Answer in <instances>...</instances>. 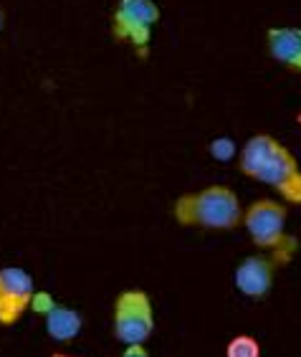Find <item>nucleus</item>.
<instances>
[{
    "mask_svg": "<svg viewBox=\"0 0 301 357\" xmlns=\"http://www.w3.org/2000/svg\"><path fill=\"white\" fill-rule=\"evenodd\" d=\"M296 124L301 127V112H296Z\"/></svg>",
    "mask_w": 301,
    "mask_h": 357,
    "instance_id": "nucleus-15",
    "label": "nucleus"
},
{
    "mask_svg": "<svg viewBox=\"0 0 301 357\" xmlns=\"http://www.w3.org/2000/svg\"><path fill=\"white\" fill-rule=\"evenodd\" d=\"M172 218L185 228L233 231L243 223V206L228 185H208L195 192H183L172 203Z\"/></svg>",
    "mask_w": 301,
    "mask_h": 357,
    "instance_id": "nucleus-2",
    "label": "nucleus"
},
{
    "mask_svg": "<svg viewBox=\"0 0 301 357\" xmlns=\"http://www.w3.org/2000/svg\"><path fill=\"white\" fill-rule=\"evenodd\" d=\"M162 18L155 0H119L111 10V36L114 41L127 43L139 59L150 56L152 28Z\"/></svg>",
    "mask_w": 301,
    "mask_h": 357,
    "instance_id": "nucleus-5",
    "label": "nucleus"
},
{
    "mask_svg": "<svg viewBox=\"0 0 301 357\" xmlns=\"http://www.w3.org/2000/svg\"><path fill=\"white\" fill-rule=\"evenodd\" d=\"M155 304L152 296L139 287L122 289L111 304V332L114 340L124 347L130 344H147L155 335Z\"/></svg>",
    "mask_w": 301,
    "mask_h": 357,
    "instance_id": "nucleus-4",
    "label": "nucleus"
},
{
    "mask_svg": "<svg viewBox=\"0 0 301 357\" xmlns=\"http://www.w3.org/2000/svg\"><path fill=\"white\" fill-rule=\"evenodd\" d=\"M226 357H261V342L254 335H236L228 340Z\"/></svg>",
    "mask_w": 301,
    "mask_h": 357,
    "instance_id": "nucleus-10",
    "label": "nucleus"
},
{
    "mask_svg": "<svg viewBox=\"0 0 301 357\" xmlns=\"http://www.w3.org/2000/svg\"><path fill=\"white\" fill-rule=\"evenodd\" d=\"M266 51L268 56L286 66L288 71L301 74V28L296 26H276L266 31Z\"/></svg>",
    "mask_w": 301,
    "mask_h": 357,
    "instance_id": "nucleus-8",
    "label": "nucleus"
},
{
    "mask_svg": "<svg viewBox=\"0 0 301 357\" xmlns=\"http://www.w3.org/2000/svg\"><path fill=\"white\" fill-rule=\"evenodd\" d=\"M54 296L48 294V291H38V289H36V294H33V302H31V310L36 312V314H46L48 310H51V307H54Z\"/></svg>",
    "mask_w": 301,
    "mask_h": 357,
    "instance_id": "nucleus-12",
    "label": "nucleus"
},
{
    "mask_svg": "<svg viewBox=\"0 0 301 357\" xmlns=\"http://www.w3.org/2000/svg\"><path fill=\"white\" fill-rule=\"evenodd\" d=\"M238 170L246 178L274 188L281 198L301 206V167L294 152L276 137L258 132L238 150Z\"/></svg>",
    "mask_w": 301,
    "mask_h": 357,
    "instance_id": "nucleus-1",
    "label": "nucleus"
},
{
    "mask_svg": "<svg viewBox=\"0 0 301 357\" xmlns=\"http://www.w3.org/2000/svg\"><path fill=\"white\" fill-rule=\"evenodd\" d=\"M36 294L33 276L21 266H0V327H13L23 319Z\"/></svg>",
    "mask_w": 301,
    "mask_h": 357,
    "instance_id": "nucleus-6",
    "label": "nucleus"
},
{
    "mask_svg": "<svg viewBox=\"0 0 301 357\" xmlns=\"http://www.w3.org/2000/svg\"><path fill=\"white\" fill-rule=\"evenodd\" d=\"M43 324H46V335L54 342H71L82 335L84 330V317L79 310L69 307L63 302H54V307L43 314Z\"/></svg>",
    "mask_w": 301,
    "mask_h": 357,
    "instance_id": "nucleus-9",
    "label": "nucleus"
},
{
    "mask_svg": "<svg viewBox=\"0 0 301 357\" xmlns=\"http://www.w3.org/2000/svg\"><path fill=\"white\" fill-rule=\"evenodd\" d=\"M281 266H286V264L274 254H263V251L251 254L236 266L233 284L238 289V294H243L246 299H263V296L271 294Z\"/></svg>",
    "mask_w": 301,
    "mask_h": 357,
    "instance_id": "nucleus-7",
    "label": "nucleus"
},
{
    "mask_svg": "<svg viewBox=\"0 0 301 357\" xmlns=\"http://www.w3.org/2000/svg\"><path fill=\"white\" fill-rule=\"evenodd\" d=\"M208 155L213 160H218V162H228L238 155V144L233 137H215L210 144H208Z\"/></svg>",
    "mask_w": 301,
    "mask_h": 357,
    "instance_id": "nucleus-11",
    "label": "nucleus"
},
{
    "mask_svg": "<svg viewBox=\"0 0 301 357\" xmlns=\"http://www.w3.org/2000/svg\"><path fill=\"white\" fill-rule=\"evenodd\" d=\"M3 21H6V18H3V10H0V31H3Z\"/></svg>",
    "mask_w": 301,
    "mask_h": 357,
    "instance_id": "nucleus-16",
    "label": "nucleus"
},
{
    "mask_svg": "<svg viewBox=\"0 0 301 357\" xmlns=\"http://www.w3.org/2000/svg\"><path fill=\"white\" fill-rule=\"evenodd\" d=\"M288 208L274 198H258L248 208H243V223L248 238L263 254L279 256L281 261L288 264L299 251V241L286 234Z\"/></svg>",
    "mask_w": 301,
    "mask_h": 357,
    "instance_id": "nucleus-3",
    "label": "nucleus"
},
{
    "mask_svg": "<svg viewBox=\"0 0 301 357\" xmlns=\"http://www.w3.org/2000/svg\"><path fill=\"white\" fill-rule=\"evenodd\" d=\"M51 357H79V355H69V352H51Z\"/></svg>",
    "mask_w": 301,
    "mask_h": 357,
    "instance_id": "nucleus-14",
    "label": "nucleus"
},
{
    "mask_svg": "<svg viewBox=\"0 0 301 357\" xmlns=\"http://www.w3.org/2000/svg\"><path fill=\"white\" fill-rule=\"evenodd\" d=\"M119 357H152V355L147 350V344H130V347H124Z\"/></svg>",
    "mask_w": 301,
    "mask_h": 357,
    "instance_id": "nucleus-13",
    "label": "nucleus"
}]
</instances>
